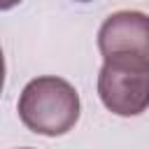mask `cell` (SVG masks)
I'll return each mask as SVG.
<instances>
[{
  "mask_svg": "<svg viewBox=\"0 0 149 149\" xmlns=\"http://www.w3.org/2000/svg\"><path fill=\"white\" fill-rule=\"evenodd\" d=\"M19 116L23 126L37 135H65L79 119V95L74 86L61 77L30 79L19 98Z\"/></svg>",
  "mask_w": 149,
  "mask_h": 149,
  "instance_id": "obj_1",
  "label": "cell"
},
{
  "mask_svg": "<svg viewBox=\"0 0 149 149\" xmlns=\"http://www.w3.org/2000/svg\"><path fill=\"white\" fill-rule=\"evenodd\" d=\"M98 95L116 116H137L149 107V63L128 56L105 58L98 74Z\"/></svg>",
  "mask_w": 149,
  "mask_h": 149,
  "instance_id": "obj_2",
  "label": "cell"
},
{
  "mask_svg": "<svg viewBox=\"0 0 149 149\" xmlns=\"http://www.w3.org/2000/svg\"><path fill=\"white\" fill-rule=\"evenodd\" d=\"M98 49L102 58L128 56L149 63V14L135 9L109 14L98 30Z\"/></svg>",
  "mask_w": 149,
  "mask_h": 149,
  "instance_id": "obj_3",
  "label": "cell"
},
{
  "mask_svg": "<svg viewBox=\"0 0 149 149\" xmlns=\"http://www.w3.org/2000/svg\"><path fill=\"white\" fill-rule=\"evenodd\" d=\"M2 86H5V56L0 49V93H2Z\"/></svg>",
  "mask_w": 149,
  "mask_h": 149,
  "instance_id": "obj_4",
  "label": "cell"
},
{
  "mask_svg": "<svg viewBox=\"0 0 149 149\" xmlns=\"http://www.w3.org/2000/svg\"><path fill=\"white\" fill-rule=\"evenodd\" d=\"M21 0H0V12H5V9H12V7H16Z\"/></svg>",
  "mask_w": 149,
  "mask_h": 149,
  "instance_id": "obj_5",
  "label": "cell"
},
{
  "mask_svg": "<svg viewBox=\"0 0 149 149\" xmlns=\"http://www.w3.org/2000/svg\"><path fill=\"white\" fill-rule=\"evenodd\" d=\"M77 2H91V0H77Z\"/></svg>",
  "mask_w": 149,
  "mask_h": 149,
  "instance_id": "obj_6",
  "label": "cell"
},
{
  "mask_svg": "<svg viewBox=\"0 0 149 149\" xmlns=\"http://www.w3.org/2000/svg\"><path fill=\"white\" fill-rule=\"evenodd\" d=\"M23 149H30V147H23Z\"/></svg>",
  "mask_w": 149,
  "mask_h": 149,
  "instance_id": "obj_7",
  "label": "cell"
}]
</instances>
